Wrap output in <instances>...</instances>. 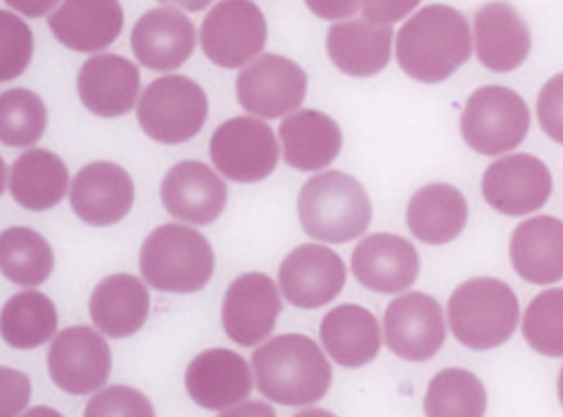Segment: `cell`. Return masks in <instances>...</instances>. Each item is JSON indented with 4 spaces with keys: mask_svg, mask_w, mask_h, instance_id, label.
<instances>
[{
    "mask_svg": "<svg viewBox=\"0 0 563 417\" xmlns=\"http://www.w3.org/2000/svg\"><path fill=\"white\" fill-rule=\"evenodd\" d=\"M472 55L471 25L457 9L422 8L401 26L396 58L404 73L421 84H440Z\"/></svg>",
    "mask_w": 563,
    "mask_h": 417,
    "instance_id": "6da1fadb",
    "label": "cell"
},
{
    "mask_svg": "<svg viewBox=\"0 0 563 417\" xmlns=\"http://www.w3.org/2000/svg\"><path fill=\"white\" fill-rule=\"evenodd\" d=\"M261 395L275 404L303 407L322 400L333 370L321 348L305 334H280L252 354Z\"/></svg>",
    "mask_w": 563,
    "mask_h": 417,
    "instance_id": "7a4b0ae2",
    "label": "cell"
},
{
    "mask_svg": "<svg viewBox=\"0 0 563 417\" xmlns=\"http://www.w3.org/2000/svg\"><path fill=\"white\" fill-rule=\"evenodd\" d=\"M298 216L308 237L342 245L368 229L372 202L356 178L342 172H325L303 185Z\"/></svg>",
    "mask_w": 563,
    "mask_h": 417,
    "instance_id": "3957f363",
    "label": "cell"
},
{
    "mask_svg": "<svg viewBox=\"0 0 563 417\" xmlns=\"http://www.w3.org/2000/svg\"><path fill=\"white\" fill-rule=\"evenodd\" d=\"M143 277L163 293H198L210 282L216 255L207 238L192 228L164 224L141 246Z\"/></svg>",
    "mask_w": 563,
    "mask_h": 417,
    "instance_id": "277c9868",
    "label": "cell"
},
{
    "mask_svg": "<svg viewBox=\"0 0 563 417\" xmlns=\"http://www.w3.org/2000/svg\"><path fill=\"white\" fill-rule=\"evenodd\" d=\"M448 312L454 337L474 351L498 348L518 328V298L506 282L497 278L462 284L449 299Z\"/></svg>",
    "mask_w": 563,
    "mask_h": 417,
    "instance_id": "5b68a950",
    "label": "cell"
},
{
    "mask_svg": "<svg viewBox=\"0 0 563 417\" xmlns=\"http://www.w3.org/2000/svg\"><path fill=\"white\" fill-rule=\"evenodd\" d=\"M207 117V94L187 76L155 79L137 105L141 129L146 136L164 145H180L198 136Z\"/></svg>",
    "mask_w": 563,
    "mask_h": 417,
    "instance_id": "8992f818",
    "label": "cell"
},
{
    "mask_svg": "<svg viewBox=\"0 0 563 417\" xmlns=\"http://www.w3.org/2000/svg\"><path fill=\"white\" fill-rule=\"evenodd\" d=\"M530 129L523 97L500 85L475 90L462 114V136L477 154L497 157L518 149Z\"/></svg>",
    "mask_w": 563,
    "mask_h": 417,
    "instance_id": "52a82bcc",
    "label": "cell"
},
{
    "mask_svg": "<svg viewBox=\"0 0 563 417\" xmlns=\"http://www.w3.org/2000/svg\"><path fill=\"white\" fill-rule=\"evenodd\" d=\"M266 37V18L252 0H222L201 25L202 52L225 69H238L257 57Z\"/></svg>",
    "mask_w": 563,
    "mask_h": 417,
    "instance_id": "ba28073f",
    "label": "cell"
},
{
    "mask_svg": "<svg viewBox=\"0 0 563 417\" xmlns=\"http://www.w3.org/2000/svg\"><path fill=\"white\" fill-rule=\"evenodd\" d=\"M210 155L217 169L229 180L254 184L275 172L277 138L268 123L252 117H236L213 132Z\"/></svg>",
    "mask_w": 563,
    "mask_h": 417,
    "instance_id": "9c48e42d",
    "label": "cell"
},
{
    "mask_svg": "<svg viewBox=\"0 0 563 417\" xmlns=\"http://www.w3.org/2000/svg\"><path fill=\"white\" fill-rule=\"evenodd\" d=\"M307 73L296 62L268 53L238 75V101L255 117L280 119L298 110L307 96Z\"/></svg>",
    "mask_w": 563,
    "mask_h": 417,
    "instance_id": "30bf717a",
    "label": "cell"
},
{
    "mask_svg": "<svg viewBox=\"0 0 563 417\" xmlns=\"http://www.w3.org/2000/svg\"><path fill=\"white\" fill-rule=\"evenodd\" d=\"M48 370L62 392L75 396L97 392L110 377V345L92 328L73 326L53 340Z\"/></svg>",
    "mask_w": 563,
    "mask_h": 417,
    "instance_id": "8fae6325",
    "label": "cell"
},
{
    "mask_svg": "<svg viewBox=\"0 0 563 417\" xmlns=\"http://www.w3.org/2000/svg\"><path fill=\"white\" fill-rule=\"evenodd\" d=\"M553 193V178L541 158L530 154L501 157L483 176L484 199L504 216L541 210Z\"/></svg>",
    "mask_w": 563,
    "mask_h": 417,
    "instance_id": "7c38bea8",
    "label": "cell"
},
{
    "mask_svg": "<svg viewBox=\"0 0 563 417\" xmlns=\"http://www.w3.org/2000/svg\"><path fill=\"white\" fill-rule=\"evenodd\" d=\"M387 348L401 360H431L444 345L448 330L439 301L424 293L400 296L384 316Z\"/></svg>",
    "mask_w": 563,
    "mask_h": 417,
    "instance_id": "4fadbf2b",
    "label": "cell"
},
{
    "mask_svg": "<svg viewBox=\"0 0 563 417\" xmlns=\"http://www.w3.org/2000/svg\"><path fill=\"white\" fill-rule=\"evenodd\" d=\"M282 293L298 308L324 307L342 293L347 270L342 257L328 246L307 243L287 255L278 270Z\"/></svg>",
    "mask_w": 563,
    "mask_h": 417,
    "instance_id": "5bb4252c",
    "label": "cell"
},
{
    "mask_svg": "<svg viewBox=\"0 0 563 417\" xmlns=\"http://www.w3.org/2000/svg\"><path fill=\"white\" fill-rule=\"evenodd\" d=\"M282 312L275 282L264 273H245L229 286L222 304L225 334L242 348L268 339Z\"/></svg>",
    "mask_w": 563,
    "mask_h": 417,
    "instance_id": "9a60e30c",
    "label": "cell"
},
{
    "mask_svg": "<svg viewBox=\"0 0 563 417\" xmlns=\"http://www.w3.org/2000/svg\"><path fill=\"white\" fill-rule=\"evenodd\" d=\"M70 208L85 224L108 228L128 217L134 205V182L113 163L85 166L70 184Z\"/></svg>",
    "mask_w": 563,
    "mask_h": 417,
    "instance_id": "2e32d148",
    "label": "cell"
},
{
    "mask_svg": "<svg viewBox=\"0 0 563 417\" xmlns=\"http://www.w3.org/2000/svg\"><path fill=\"white\" fill-rule=\"evenodd\" d=\"M351 266L361 286L380 295H395L418 281L421 263L409 240L398 234L375 233L357 243Z\"/></svg>",
    "mask_w": 563,
    "mask_h": 417,
    "instance_id": "e0dca14e",
    "label": "cell"
},
{
    "mask_svg": "<svg viewBox=\"0 0 563 417\" xmlns=\"http://www.w3.org/2000/svg\"><path fill=\"white\" fill-rule=\"evenodd\" d=\"M161 199L169 216L190 224L216 222L228 205V185L199 161H184L164 176Z\"/></svg>",
    "mask_w": 563,
    "mask_h": 417,
    "instance_id": "ac0fdd59",
    "label": "cell"
},
{
    "mask_svg": "<svg viewBox=\"0 0 563 417\" xmlns=\"http://www.w3.org/2000/svg\"><path fill=\"white\" fill-rule=\"evenodd\" d=\"M185 387L202 409L228 410L251 396V366L238 352L210 349L190 361Z\"/></svg>",
    "mask_w": 563,
    "mask_h": 417,
    "instance_id": "d6986e66",
    "label": "cell"
},
{
    "mask_svg": "<svg viewBox=\"0 0 563 417\" xmlns=\"http://www.w3.org/2000/svg\"><path fill=\"white\" fill-rule=\"evenodd\" d=\"M131 44L141 66L169 73L184 66L192 55L196 26L178 9H152L132 29Z\"/></svg>",
    "mask_w": 563,
    "mask_h": 417,
    "instance_id": "ffe728a7",
    "label": "cell"
},
{
    "mask_svg": "<svg viewBox=\"0 0 563 417\" xmlns=\"http://www.w3.org/2000/svg\"><path fill=\"white\" fill-rule=\"evenodd\" d=\"M140 88V69L122 55H96L79 69V99L90 113L102 119L128 114L136 105Z\"/></svg>",
    "mask_w": 563,
    "mask_h": 417,
    "instance_id": "44dd1931",
    "label": "cell"
},
{
    "mask_svg": "<svg viewBox=\"0 0 563 417\" xmlns=\"http://www.w3.org/2000/svg\"><path fill=\"white\" fill-rule=\"evenodd\" d=\"M58 43L79 53L101 52L119 40L123 9L119 0H64L48 18Z\"/></svg>",
    "mask_w": 563,
    "mask_h": 417,
    "instance_id": "7402d4cb",
    "label": "cell"
},
{
    "mask_svg": "<svg viewBox=\"0 0 563 417\" xmlns=\"http://www.w3.org/2000/svg\"><path fill=\"white\" fill-rule=\"evenodd\" d=\"M475 52L486 69L510 73L518 69L532 48V37L512 6L488 2L475 14Z\"/></svg>",
    "mask_w": 563,
    "mask_h": 417,
    "instance_id": "603a6c76",
    "label": "cell"
},
{
    "mask_svg": "<svg viewBox=\"0 0 563 417\" xmlns=\"http://www.w3.org/2000/svg\"><path fill=\"white\" fill-rule=\"evenodd\" d=\"M393 26L369 20L336 23L328 32V55L342 73L356 78L375 76L391 58Z\"/></svg>",
    "mask_w": 563,
    "mask_h": 417,
    "instance_id": "cb8c5ba5",
    "label": "cell"
},
{
    "mask_svg": "<svg viewBox=\"0 0 563 417\" xmlns=\"http://www.w3.org/2000/svg\"><path fill=\"white\" fill-rule=\"evenodd\" d=\"M510 261L519 277L545 286L563 278V222L539 216L525 220L510 240Z\"/></svg>",
    "mask_w": 563,
    "mask_h": 417,
    "instance_id": "d4e9b609",
    "label": "cell"
},
{
    "mask_svg": "<svg viewBox=\"0 0 563 417\" xmlns=\"http://www.w3.org/2000/svg\"><path fill=\"white\" fill-rule=\"evenodd\" d=\"M284 161L298 172H321L339 157L342 129L331 117L316 110L289 114L278 128Z\"/></svg>",
    "mask_w": 563,
    "mask_h": 417,
    "instance_id": "484cf974",
    "label": "cell"
},
{
    "mask_svg": "<svg viewBox=\"0 0 563 417\" xmlns=\"http://www.w3.org/2000/svg\"><path fill=\"white\" fill-rule=\"evenodd\" d=\"M150 295L145 284L134 275L117 273L93 289L90 317L93 325L111 339H128L145 326Z\"/></svg>",
    "mask_w": 563,
    "mask_h": 417,
    "instance_id": "4316f807",
    "label": "cell"
},
{
    "mask_svg": "<svg viewBox=\"0 0 563 417\" xmlns=\"http://www.w3.org/2000/svg\"><path fill=\"white\" fill-rule=\"evenodd\" d=\"M321 340L334 363L345 369H361L377 358L383 339L374 314L360 305H340L325 314Z\"/></svg>",
    "mask_w": 563,
    "mask_h": 417,
    "instance_id": "83f0119b",
    "label": "cell"
},
{
    "mask_svg": "<svg viewBox=\"0 0 563 417\" xmlns=\"http://www.w3.org/2000/svg\"><path fill=\"white\" fill-rule=\"evenodd\" d=\"M468 220V205L456 187L431 184L413 194L407 208V224L419 242L445 245L453 242Z\"/></svg>",
    "mask_w": 563,
    "mask_h": 417,
    "instance_id": "f1b7e54d",
    "label": "cell"
},
{
    "mask_svg": "<svg viewBox=\"0 0 563 417\" xmlns=\"http://www.w3.org/2000/svg\"><path fill=\"white\" fill-rule=\"evenodd\" d=\"M9 193L20 207L44 211L57 207L69 187L66 164L49 150L32 149L9 169Z\"/></svg>",
    "mask_w": 563,
    "mask_h": 417,
    "instance_id": "f546056e",
    "label": "cell"
},
{
    "mask_svg": "<svg viewBox=\"0 0 563 417\" xmlns=\"http://www.w3.org/2000/svg\"><path fill=\"white\" fill-rule=\"evenodd\" d=\"M58 314L52 299L37 290L18 293L8 299L0 317L2 339L14 349H35L52 340Z\"/></svg>",
    "mask_w": 563,
    "mask_h": 417,
    "instance_id": "4dcf8cb0",
    "label": "cell"
},
{
    "mask_svg": "<svg viewBox=\"0 0 563 417\" xmlns=\"http://www.w3.org/2000/svg\"><path fill=\"white\" fill-rule=\"evenodd\" d=\"M0 268L16 286H41L55 268L52 245L31 228H8L0 237Z\"/></svg>",
    "mask_w": 563,
    "mask_h": 417,
    "instance_id": "1f68e13d",
    "label": "cell"
},
{
    "mask_svg": "<svg viewBox=\"0 0 563 417\" xmlns=\"http://www.w3.org/2000/svg\"><path fill=\"white\" fill-rule=\"evenodd\" d=\"M486 405L488 396L479 378L463 369H445L431 378L424 413L430 417H479Z\"/></svg>",
    "mask_w": 563,
    "mask_h": 417,
    "instance_id": "d6a6232c",
    "label": "cell"
},
{
    "mask_svg": "<svg viewBox=\"0 0 563 417\" xmlns=\"http://www.w3.org/2000/svg\"><path fill=\"white\" fill-rule=\"evenodd\" d=\"M46 123V106L32 90L11 88L0 96V140L5 146L34 145L43 138Z\"/></svg>",
    "mask_w": 563,
    "mask_h": 417,
    "instance_id": "836d02e7",
    "label": "cell"
},
{
    "mask_svg": "<svg viewBox=\"0 0 563 417\" xmlns=\"http://www.w3.org/2000/svg\"><path fill=\"white\" fill-rule=\"evenodd\" d=\"M528 345L542 356H563V289H548L532 299L523 319Z\"/></svg>",
    "mask_w": 563,
    "mask_h": 417,
    "instance_id": "e575fe53",
    "label": "cell"
},
{
    "mask_svg": "<svg viewBox=\"0 0 563 417\" xmlns=\"http://www.w3.org/2000/svg\"><path fill=\"white\" fill-rule=\"evenodd\" d=\"M0 43H2V64H0V79L18 78L31 64L34 52V35L31 26L22 18L9 11H0Z\"/></svg>",
    "mask_w": 563,
    "mask_h": 417,
    "instance_id": "d590c367",
    "label": "cell"
},
{
    "mask_svg": "<svg viewBox=\"0 0 563 417\" xmlns=\"http://www.w3.org/2000/svg\"><path fill=\"white\" fill-rule=\"evenodd\" d=\"M154 414V407L148 398L128 386H111L104 392L97 393L85 409L87 417H152Z\"/></svg>",
    "mask_w": 563,
    "mask_h": 417,
    "instance_id": "8d00e7d4",
    "label": "cell"
},
{
    "mask_svg": "<svg viewBox=\"0 0 563 417\" xmlns=\"http://www.w3.org/2000/svg\"><path fill=\"white\" fill-rule=\"evenodd\" d=\"M537 117L542 131L563 145V73L542 87L537 101Z\"/></svg>",
    "mask_w": 563,
    "mask_h": 417,
    "instance_id": "74e56055",
    "label": "cell"
},
{
    "mask_svg": "<svg viewBox=\"0 0 563 417\" xmlns=\"http://www.w3.org/2000/svg\"><path fill=\"white\" fill-rule=\"evenodd\" d=\"M31 400V381L20 372L2 369V416H14Z\"/></svg>",
    "mask_w": 563,
    "mask_h": 417,
    "instance_id": "f35d334b",
    "label": "cell"
},
{
    "mask_svg": "<svg viewBox=\"0 0 563 417\" xmlns=\"http://www.w3.org/2000/svg\"><path fill=\"white\" fill-rule=\"evenodd\" d=\"M421 0H363V17L369 22L391 23L400 22L407 14L418 8Z\"/></svg>",
    "mask_w": 563,
    "mask_h": 417,
    "instance_id": "ab89813d",
    "label": "cell"
},
{
    "mask_svg": "<svg viewBox=\"0 0 563 417\" xmlns=\"http://www.w3.org/2000/svg\"><path fill=\"white\" fill-rule=\"evenodd\" d=\"M313 14L324 20L354 17L363 0H305Z\"/></svg>",
    "mask_w": 563,
    "mask_h": 417,
    "instance_id": "60d3db41",
    "label": "cell"
},
{
    "mask_svg": "<svg viewBox=\"0 0 563 417\" xmlns=\"http://www.w3.org/2000/svg\"><path fill=\"white\" fill-rule=\"evenodd\" d=\"M9 8L29 18H41L49 13V9L57 4L58 0H4Z\"/></svg>",
    "mask_w": 563,
    "mask_h": 417,
    "instance_id": "b9f144b4",
    "label": "cell"
},
{
    "mask_svg": "<svg viewBox=\"0 0 563 417\" xmlns=\"http://www.w3.org/2000/svg\"><path fill=\"white\" fill-rule=\"evenodd\" d=\"M158 2H163V4L178 6V8H184L187 9V11H192V13H198V11L207 9L213 0H158Z\"/></svg>",
    "mask_w": 563,
    "mask_h": 417,
    "instance_id": "7bdbcfd3",
    "label": "cell"
},
{
    "mask_svg": "<svg viewBox=\"0 0 563 417\" xmlns=\"http://www.w3.org/2000/svg\"><path fill=\"white\" fill-rule=\"evenodd\" d=\"M559 396H560V402H562V405H563V369H562V372H560V378H559Z\"/></svg>",
    "mask_w": 563,
    "mask_h": 417,
    "instance_id": "ee69618b",
    "label": "cell"
}]
</instances>
